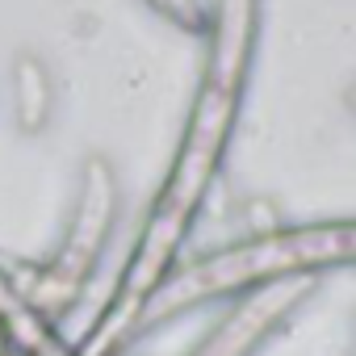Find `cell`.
<instances>
[{
    "instance_id": "277c9868",
    "label": "cell",
    "mask_w": 356,
    "mask_h": 356,
    "mask_svg": "<svg viewBox=\"0 0 356 356\" xmlns=\"http://www.w3.org/2000/svg\"><path fill=\"white\" fill-rule=\"evenodd\" d=\"M318 281L323 273H285L277 281L248 289L235 302V310L193 348V356H252L298 314V306L318 289Z\"/></svg>"
},
{
    "instance_id": "7a4b0ae2",
    "label": "cell",
    "mask_w": 356,
    "mask_h": 356,
    "mask_svg": "<svg viewBox=\"0 0 356 356\" xmlns=\"http://www.w3.org/2000/svg\"><path fill=\"white\" fill-rule=\"evenodd\" d=\"M352 256H356V231L348 218H339V222H314V227H268L231 248L206 252L197 260H176L163 273V281L147 293L138 314L130 318L126 343L134 335L168 327L172 318H181L185 310H197L206 302L248 293L285 273L343 268L352 264Z\"/></svg>"
},
{
    "instance_id": "3957f363",
    "label": "cell",
    "mask_w": 356,
    "mask_h": 356,
    "mask_svg": "<svg viewBox=\"0 0 356 356\" xmlns=\"http://www.w3.org/2000/svg\"><path fill=\"white\" fill-rule=\"evenodd\" d=\"M118 218V172L105 155H88L80 168V197L63 235V248L47 264H0L9 285L47 318L59 323L84 293V281L101 264V252Z\"/></svg>"
},
{
    "instance_id": "6da1fadb",
    "label": "cell",
    "mask_w": 356,
    "mask_h": 356,
    "mask_svg": "<svg viewBox=\"0 0 356 356\" xmlns=\"http://www.w3.org/2000/svg\"><path fill=\"white\" fill-rule=\"evenodd\" d=\"M260 34V0H214V17L206 22V67L189 109V126L181 134L176 159L163 176V189L147 210L143 235L109 293L92 335L76 356H113L126 343L130 318L147 302V293L163 281V273L181 260V248L214 189V176L227 159L239 105L248 92V72Z\"/></svg>"
},
{
    "instance_id": "5b68a950",
    "label": "cell",
    "mask_w": 356,
    "mask_h": 356,
    "mask_svg": "<svg viewBox=\"0 0 356 356\" xmlns=\"http://www.w3.org/2000/svg\"><path fill=\"white\" fill-rule=\"evenodd\" d=\"M13 109L22 134H42L55 118V80L34 51L13 59Z\"/></svg>"
},
{
    "instance_id": "8992f818",
    "label": "cell",
    "mask_w": 356,
    "mask_h": 356,
    "mask_svg": "<svg viewBox=\"0 0 356 356\" xmlns=\"http://www.w3.org/2000/svg\"><path fill=\"white\" fill-rule=\"evenodd\" d=\"M147 5H151L163 22L181 26V30H193V34H202V30H206V13H202L197 0H147Z\"/></svg>"
}]
</instances>
